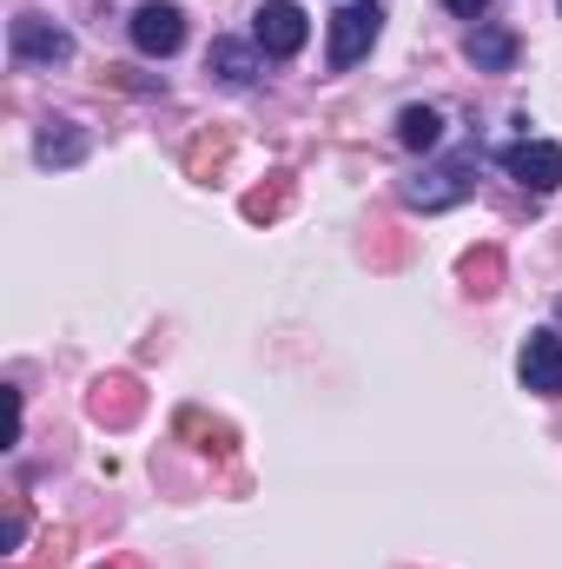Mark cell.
I'll return each mask as SVG.
<instances>
[{
	"label": "cell",
	"mask_w": 562,
	"mask_h": 569,
	"mask_svg": "<svg viewBox=\"0 0 562 569\" xmlns=\"http://www.w3.org/2000/svg\"><path fill=\"white\" fill-rule=\"evenodd\" d=\"M378 33H384V7L378 0H351V7H338L331 13V67L344 73V67H358L371 47H378Z\"/></svg>",
	"instance_id": "cell-1"
},
{
	"label": "cell",
	"mask_w": 562,
	"mask_h": 569,
	"mask_svg": "<svg viewBox=\"0 0 562 569\" xmlns=\"http://www.w3.org/2000/svg\"><path fill=\"white\" fill-rule=\"evenodd\" d=\"M7 47H13L20 67H60V60H73V33L53 27V20H40V13H13Z\"/></svg>",
	"instance_id": "cell-2"
},
{
	"label": "cell",
	"mask_w": 562,
	"mask_h": 569,
	"mask_svg": "<svg viewBox=\"0 0 562 569\" xmlns=\"http://www.w3.org/2000/svg\"><path fill=\"white\" fill-rule=\"evenodd\" d=\"M470 172H476V159H443V166H423L418 179H404V206H418V212L463 206V199H470Z\"/></svg>",
	"instance_id": "cell-3"
},
{
	"label": "cell",
	"mask_w": 562,
	"mask_h": 569,
	"mask_svg": "<svg viewBox=\"0 0 562 569\" xmlns=\"http://www.w3.org/2000/svg\"><path fill=\"white\" fill-rule=\"evenodd\" d=\"M252 40H259V53H265V60H291V53L311 40V20H304V7H298V0H265V7H259V20H252Z\"/></svg>",
	"instance_id": "cell-4"
},
{
	"label": "cell",
	"mask_w": 562,
	"mask_h": 569,
	"mask_svg": "<svg viewBox=\"0 0 562 569\" xmlns=\"http://www.w3.org/2000/svg\"><path fill=\"white\" fill-rule=\"evenodd\" d=\"M133 47H140L145 60L179 53V47H185V13H179L172 0H145L140 13H133Z\"/></svg>",
	"instance_id": "cell-5"
},
{
	"label": "cell",
	"mask_w": 562,
	"mask_h": 569,
	"mask_svg": "<svg viewBox=\"0 0 562 569\" xmlns=\"http://www.w3.org/2000/svg\"><path fill=\"white\" fill-rule=\"evenodd\" d=\"M523 385L536 398H562V331H530L523 338Z\"/></svg>",
	"instance_id": "cell-6"
},
{
	"label": "cell",
	"mask_w": 562,
	"mask_h": 569,
	"mask_svg": "<svg viewBox=\"0 0 562 569\" xmlns=\"http://www.w3.org/2000/svg\"><path fill=\"white\" fill-rule=\"evenodd\" d=\"M510 179H523L530 192H556V186H562V146L556 140L510 146Z\"/></svg>",
	"instance_id": "cell-7"
},
{
	"label": "cell",
	"mask_w": 562,
	"mask_h": 569,
	"mask_svg": "<svg viewBox=\"0 0 562 569\" xmlns=\"http://www.w3.org/2000/svg\"><path fill=\"white\" fill-rule=\"evenodd\" d=\"M259 67H265L259 40H212V53H205V73H212V80H225V87H252V80H259Z\"/></svg>",
	"instance_id": "cell-8"
},
{
	"label": "cell",
	"mask_w": 562,
	"mask_h": 569,
	"mask_svg": "<svg viewBox=\"0 0 562 569\" xmlns=\"http://www.w3.org/2000/svg\"><path fill=\"white\" fill-rule=\"evenodd\" d=\"M33 159H40V166H80V159H87V133H80L73 120H47L40 140H33Z\"/></svg>",
	"instance_id": "cell-9"
},
{
	"label": "cell",
	"mask_w": 562,
	"mask_h": 569,
	"mask_svg": "<svg viewBox=\"0 0 562 569\" xmlns=\"http://www.w3.org/2000/svg\"><path fill=\"white\" fill-rule=\"evenodd\" d=\"M470 60H476L483 73H503V67L516 60V33H510V27H476V33H470Z\"/></svg>",
	"instance_id": "cell-10"
},
{
	"label": "cell",
	"mask_w": 562,
	"mask_h": 569,
	"mask_svg": "<svg viewBox=\"0 0 562 569\" xmlns=\"http://www.w3.org/2000/svg\"><path fill=\"white\" fill-rule=\"evenodd\" d=\"M398 140L411 146V152H430V146L443 140V113L436 107H404L398 113Z\"/></svg>",
	"instance_id": "cell-11"
},
{
	"label": "cell",
	"mask_w": 562,
	"mask_h": 569,
	"mask_svg": "<svg viewBox=\"0 0 562 569\" xmlns=\"http://www.w3.org/2000/svg\"><path fill=\"white\" fill-rule=\"evenodd\" d=\"M443 7H450V13H463V20H476V13H483L490 0H443Z\"/></svg>",
	"instance_id": "cell-12"
},
{
	"label": "cell",
	"mask_w": 562,
	"mask_h": 569,
	"mask_svg": "<svg viewBox=\"0 0 562 569\" xmlns=\"http://www.w3.org/2000/svg\"><path fill=\"white\" fill-rule=\"evenodd\" d=\"M556 318H562V298H556Z\"/></svg>",
	"instance_id": "cell-13"
}]
</instances>
